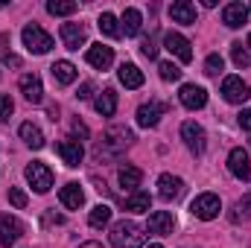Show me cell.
Wrapping results in <instances>:
<instances>
[{
  "label": "cell",
  "instance_id": "obj_1",
  "mask_svg": "<svg viewBox=\"0 0 251 248\" xmlns=\"http://www.w3.org/2000/svg\"><path fill=\"white\" fill-rule=\"evenodd\" d=\"M131 143H134V131H131V128H126V125H111V128L102 134V140L97 143L94 155H97L100 161H105V158H117V155L126 152Z\"/></svg>",
  "mask_w": 251,
  "mask_h": 248
},
{
  "label": "cell",
  "instance_id": "obj_2",
  "mask_svg": "<svg viewBox=\"0 0 251 248\" xmlns=\"http://www.w3.org/2000/svg\"><path fill=\"white\" fill-rule=\"evenodd\" d=\"M108 237H111V246L114 248H143V243H146L143 228H140L137 222H131V219H120V222H114Z\"/></svg>",
  "mask_w": 251,
  "mask_h": 248
},
{
  "label": "cell",
  "instance_id": "obj_3",
  "mask_svg": "<svg viewBox=\"0 0 251 248\" xmlns=\"http://www.w3.org/2000/svg\"><path fill=\"white\" fill-rule=\"evenodd\" d=\"M21 38H24V47H26L29 53H35V56H44V53L53 50V35L44 32L38 24H26L24 32H21Z\"/></svg>",
  "mask_w": 251,
  "mask_h": 248
},
{
  "label": "cell",
  "instance_id": "obj_4",
  "mask_svg": "<svg viewBox=\"0 0 251 248\" xmlns=\"http://www.w3.org/2000/svg\"><path fill=\"white\" fill-rule=\"evenodd\" d=\"M219 210H222V201H219L216 193H201V196H196L193 204H190V213H193L196 219H204V222L216 219Z\"/></svg>",
  "mask_w": 251,
  "mask_h": 248
},
{
  "label": "cell",
  "instance_id": "obj_5",
  "mask_svg": "<svg viewBox=\"0 0 251 248\" xmlns=\"http://www.w3.org/2000/svg\"><path fill=\"white\" fill-rule=\"evenodd\" d=\"M222 97L231 105H243V102H249L251 88L243 82V76H225L222 79Z\"/></svg>",
  "mask_w": 251,
  "mask_h": 248
},
{
  "label": "cell",
  "instance_id": "obj_6",
  "mask_svg": "<svg viewBox=\"0 0 251 248\" xmlns=\"http://www.w3.org/2000/svg\"><path fill=\"white\" fill-rule=\"evenodd\" d=\"M24 175H26V181L32 184L35 193H47V190L53 187V173H50V167L41 164V161H32V164L24 170Z\"/></svg>",
  "mask_w": 251,
  "mask_h": 248
},
{
  "label": "cell",
  "instance_id": "obj_7",
  "mask_svg": "<svg viewBox=\"0 0 251 248\" xmlns=\"http://www.w3.org/2000/svg\"><path fill=\"white\" fill-rule=\"evenodd\" d=\"M228 170H231V175L234 178H240V181H251V161H249V152L246 149H231V155H228Z\"/></svg>",
  "mask_w": 251,
  "mask_h": 248
},
{
  "label": "cell",
  "instance_id": "obj_8",
  "mask_svg": "<svg viewBox=\"0 0 251 248\" xmlns=\"http://www.w3.org/2000/svg\"><path fill=\"white\" fill-rule=\"evenodd\" d=\"M181 137H184V143H187V149L193 152V155H201L204 146H207L204 128H201L199 123H193V120H187V123L181 125Z\"/></svg>",
  "mask_w": 251,
  "mask_h": 248
},
{
  "label": "cell",
  "instance_id": "obj_9",
  "mask_svg": "<svg viewBox=\"0 0 251 248\" xmlns=\"http://www.w3.org/2000/svg\"><path fill=\"white\" fill-rule=\"evenodd\" d=\"M21 234H24V225H21L15 216L0 213V246H3V248L15 246V243L21 240Z\"/></svg>",
  "mask_w": 251,
  "mask_h": 248
},
{
  "label": "cell",
  "instance_id": "obj_10",
  "mask_svg": "<svg viewBox=\"0 0 251 248\" xmlns=\"http://www.w3.org/2000/svg\"><path fill=\"white\" fill-rule=\"evenodd\" d=\"M164 47H167L178 62H184V64L193 62V50H190V41L184 38V35H178V32H167V35H164Z\"/></svg>",
  "mask_w": 251,
  "mask_h": 248
},
{
  "label": "cell",
  "instance_id": "obj_11",
  "mask_svg": "<svg viewBox=\"0 0 251 248\" xmlns=\"http://www.w3.org/2000/svg\"><path fill=\"white\" fill-rule=\"evenodd\" d=\"M21 94H24L26 102H32V105L44 102V85H41V76H38V73H24V76H21Z\"/></svg>",
  "mask_w": 251,
  "mask_h": 248
},
{
  "label": "cell",
  "instance_id": "obj_12",
  "mask_svg": "<svg viewBox=\"0 0 251 248\" xmlns=\"http://www.w3.org/2000/svg\"><path fill=\"white\" fill-rule=\"evenodd\" d=\"M164 114H167V105H164V102H143V105L137 108V125L155 128V125L161 123Z\"/></svg>",
  "mask_w": 251,
  "mask_h": 248
},
{
  "label": "cell",
  "instance_id": "obj_13",
  "mask_svg": "<svg viewBox=\"0 0 251 248\" xmlns=\"http://www.w3.org/2000/svg\"><path fill=\"white\" fill-rule=\"evenodd\" d=\"M181 193H184V181H181L178 175L164 173V175L158 178V196H161L164 201H176V198H181Z\"/></svg>",
  "mask_w": 251,
  "mask_h": 248
},
{
  "label": "cell",
  "instance_id": "obj_14",
  "mask_svg": "<svg viewBox=\"0 0 251 248\" xmlns=\"http://www.w3.org/2000/svg\"><path fill=\"white\" fill-rule=\"evenodd\" d=\"M85 62L91 64V67H97V70H108L114 64V50L105 47V44H94V47H88Z\"/></svg>",
  "mask_w": 251,
  "mask_h": 248
},
{
  "label": "cell",
  "instance_id": "obj_15",
  "mask_svg": "<svg viewBox=\"0 0 251 248\" xmlns=\"http://www.w3.org/2000/svg\"><path fill=\"white\" fill-rule=\"evenodd\" d=\"M178 99H181V105H184V108L196 111V108H204V102H207V91H204L201 85H181Z\"/></svg>",
  "mask_w": 251,
  "mask_h": 248
},
{
  "label": "cell",
  "instance_id": "obj_16",
  "mask_svg": "<svg viewBox=\"0 0 251 248\" xmlns=\"http://www.w3.org/2000/svg\"><path fill=\"white\" fill-rule=\"evenodd\" d=\"M173 228H176V219H173L170 210H155V213H149V234L167 237V234H173Z\"/></svg>",
  "mask_w": 251,
  "mask_h": 248
},
{
  "label": "cell",
  "instance_id": "obj_17",
  "mask_svg": "<svg viewBox=\"0 0 251 248\" xmlns=\"http://www.w3.org/2000/svg\"><path fill=\"white\" fill-rule=\"evenodd\" d=\"M88 38V29L82 24H62V41L67 50H79Z\"/></svg>",
  "mask_w": 251,
  "mask_h": 248
},
{
  "label": "cell",
  "instance_id": "obj_18",
  "mask_svg": "<svg viewBox=\"0 0 251 248\" xmlns=\"http://www.w3.org/2000/svg\"><path fill=\"white\" fill-rule=\"evenodd\" d=\"M246 21H249V9H246L243 3H228V6L222 9V24H225V26L240 29Z\"/></svg>",
  "mask_w": 251,
  "mask_h": 248
},
{
  "label": "cell",
  "instance_id": "obj_19",
  "mask_svg": "<svg viewBox=\"0 0 251 248\" xmlns=\"http://www.w3.org/2000/svg\"><path fill=\"white\" fill-rule=\"evenodd\" d=\"M56 149H59V155H62V161L67 164V167H79L82 158H85V149H82L79 140H62Z\"/></svg>",
  "mask_w": 251,
  "mask_h": 248
},
{
  "label": "cell",
  "instance_id": "obj_20",
  "mask_svg": "<svg viewBox=\"0 0 251 248\" xmlns=\"http://www.w3.org/2000/svg\"><path fill=\"white\" fill-rule=\"evenodd\" d=\"M170 18L176 21V24H196V6L190 3V0H176L173 6H170Z\"/></svg>",
  "mask_w": 251,
  "mask_h": 248
},
{
  "label": "cell",
  "instance_id": "obj_21",
  "mask_svg": "<svg viewBox=\"0 0 251 248\" xmlns=\"http://www.w3.org/2000/svg\"><path fill=\"white\" fill-rule=\"evenodd\" d=\"M117 76H120V82H123L128 91H134V88H140V85H143V73H140V67H137V64H131V62L120 64Z\"/></svg>",
  "mask_w": 251,
  "mask_h": 248
},
{
  "label": "cell",
  "instance_id": "obj_22",
  "mask_svg": "<svg viewBox=\"0 0 251 248\" xmlns=\"http://www.w3.org/2000/svg\"><path fill=\"white\" fill-rule=\"evenodd\" d=\"M59 198H62V204L67 210H79V207L85 204V193H82L79 184H64L62 193H59Z\"/></svg>",
  "mask_w": 251,
  "mask_h": 248
},
{
  "label": "cell",
  "instance_id": "obj_23",
  "mask_svg": "<svg viewBox=\"0 0 251 248\" xmlns=\"http://www.w3.org/2000/svg\"><path fill=\"white\" fill-rule=\"evenodd\" d=\"M94 108H97V114H100V117H114V111H117V94H114L111 88H105V91L97 97Z\"/></svg>",
  "mask_w": 251,
  "mask_h": 248
},
{
  "label": "cell",
  "instance_id": "obj_24",
  "mask_svg": "<svg viewBox=\"0 0 251 248\" xmlns=\"http://www.w3.org/2000/svg\"><path fill=\"white\" fill-rule=\"evenodd\" d=\"M149 204H152V198H149V193H143V190H134V193L126 198V210H128V213H149Z\"/></svg>",
  "mask_w": 251,
  "mask_h": 248
},
{
  "label": "cell",
  "instance_id": "obj_25",
  "mask_svg": "<svg viewBox=\"0 0 251 248\" xmlns=\"http://www.w3.org/2000/svg\"><path fill=\"white\" fill-rule=\"evenodd\" d=\"M21 140H24L29 149H41V146H44V134H41V128H38L35 123L21 125Z\"/></svg>",
  "mask_w": 251,
  "mask_h": 248
},
{
  "label": "cell",
  "instance_id": "obj_26",
  "mask_svg": "<svg viewBox=\"0 0 251 248\" xmlns=\"http://www.w3.org/2000/svg\"><path fill=\"white\" fill-rule=\"evenodd\" d=\"M97 26H100V32L108 35V38H120V35H123V26L117 24V18H114L111 12H102L100 21H97Z\"/></svg>",
  "mask_w": 251,
  "mask_h": 248
},
{
  "label": "cell",
  "instance_id": "obj_27",
  "mask_svg": "<svg viewBox=\"0 0 251 248\" xmlns=\"http://www.w3.org/2000/svg\"><path fill=\"white\" fill-rule=\"evenodd\" d=\"M50 73H53V79L59 82V85H70V82H76V67L70 62H56L50 67Z\"/></svg>",
  "mask_w": 251,
  "mask_h": 248
},
{
  "label": "cell",
  "instance_id": "obj_28",
  "mask_svg": "<svg viewBox=\"0 0 251 248\" xmlns=\"http://www.w3.org/2000/svg\"><path fill=\"white\" fill-rule=\"evenodd\" d=\"M140 26H143V15H140V9H126L123 12V32L126 35H137Z\"/></svg>",
  "mask_w": 251,
  "mask_h": 248
},
{
  "label": "cell",
  "instance_id": "obj_29",
  "mask_svg": "<svg viewBox=\"0 0 251 248\" xmlns=\"http://www.w3.org/2000/svg\"><path fill=\"white\" fill-rule=\"evenodd\" d=\"M117 178H120V184H123L126 190H137L140 181H143V173H140L137 167H123V170L117 173Z\"/></svg>",
  "mask_w": 251,
  "mask_h": 248
},
{
  "label": "cell",
  "instance_id": "obj_30",
  "mask_svg": "<svg viewBox=\"0 0 251 248\" xmlns=\"http://www.w3.org/2000/svg\"><path fill=\"white\" fill-rule=\"evenodd\" d=\"M108 222H111V207L108 204H97L91 210V216H88V225L91 228H105Z\"/></svg>",
  "mask_w": 251,
  "mask_h": 248
},
{
  "label": "cell",
  "instance_id": "obj_31",
  "mask_svg": "<svg viewBox=\"0 0 251 248\" xmlns=\"http://www.w3.org/2000/svg\"><path fill=\"white\" fill-rule=\"evenodd\" d=\"M79 6L73 3V0H50L47 3V12L53 15V18H67V15H73Z\"/></svg>",
  "mask_w": 251,
  "mask_h": 248
},
{
  "label": "cell",
  "instance_id": "obj_32",
  "mask_svg": "<svg viewBox=\"0 0 251 248\" xmlns=\"http://www.w3.org/2000/svg\"><path fill=\"white\" fill-rule=\"evenodd\" d=\"M231 59H234L237 67H249L251 64V53L240 44V41H234V44H231Z\"/></svg>",
  "mask_w": 251,
  "mask_h": 248
},
{
  "label": "cell",
  "instance_id": "obj_33",
  "mask_svg": "<svg viewBox=\"0 0 251 248\" xmlns=\"http://www.w3.org/2000/svg\"><path fill=\"white\" fill-rule=\"evenodd\" d=\"M158 70H161V79H164V82H178V79H181L178 64H173V62H161Z\"/></svg>",
  "mask_w": 251,
  "mask_h": 248
},
{
  "label": "cell",
  "instance_id": "obj_34",
  "mask_svg": "<svg viewBox=\"0 0 251 248\" xmlns=\"http://www.w3.org/2000/svg\"><path fill=\"white\" fill-rule=\"evenodd\" d=\"M222 67H225L222 56H219V53H210V56H207V62H204V73H207V76H219V73H222Z\"/></svg>",
  "mask_w": 251,
  "mask_h": 248
},
{
  "label": "cell",
  "instance_id": "obj_35",
  "mask_svg": "<svg viewBox=\"0 0 251 248\" xmlns=\"http://www.w3.org/2000/svg\"><path fill=\"white\" fill-rule=\"evenodd\" d=\"M9 201L21 210V207H26V193H24L21 187H9Z\"/></svg>",
  "mask_w": 251,
  "mask_h": 248
},
{
  "label": "cell",
  "instance_id": "obj_36",
  "mask_svg": "<svg viewBox=\"0 0 251 248\" xmlns=\"http://www.w3.org/2000/svg\"><path fill=\"white\" fill-rule=\"evenodd\" d=\"M12 111H15V102H12L6 94H0V123H6V120L12 117Z\"/></svg>",
  "mask_w": 251,
  "mask_h": 248
},
{
  "label": "cell",
  "instance_id": "obj_37",
  "mask_svg": "<svg viewBox=\"0 0 251 248\" xmlns=\"http://www.w3.org/2000/svg\"><path fill=\"white\" fill-rule=\"evenodd\" d=\"M140 53H143L146 59H158V44H155L152 38H143V44H140Z\"/></svg>",
  "mask_w": 251,
  "mask_h": 248
},
{
  "label": "cell",
  "instance_id": "obj_38",
  "mask_svg": "<svg viewBox=\"0 0 251 248\" xmlns=\"http://www.w3.org/2000/svg\"><path fill=\"white\" fill-rule=\"evenodd\" d=\"M237 210H240L243 216H251V193H246V196L240 198V204H237ZM240 213H234V222L240 219Z\"/></svg>",
  "mask_w": 251,
  "mask_h": 248
},
{
  "label": "cell",
  "instance_id": "obj_39",
  "mask_svg": "<svg viewBox=\"0 0 251 248\" xmlns=\"http://www.w3.org/2000/svg\"><path fill=\"white\" fill-rule=\"evenodd\" d=\"M240 125H243L246 131H251V108H246V111H240Z\"/></svg>",
  "mask_w": 251,
  "mask_h": 248
},
{
  "label": "cell",
  "instance_id": "obj_40",
  "mask_svg": "<svg viewBox=\"0 0 251 248\" xmlns=\"http://www.w3.org/2000/svg\"><path fill=\"white\" fill-rule=\"evenodd\" d=\"M0 59H3V64H12V67H21V59H18V56H12V53H0Z\"/></svg>",
  "mask_w": 251,
  "mask_h": 248
},
{
  "label": "cell",
  "instance_id": "obj_41",
  "mask_svg": "<svg viewBox=\"0 0 251 248\" xmlns=\"http://www.w3.org/2000/svg\"><path fill=\"white\" fill-rule=\"evenodd\" d=\"M73 131H76V134H79L82 140L88 137V125H85V123H79V120H73Z\"/></svg>",
  "mask_w": 251,
  "mask_h": 248
},
{
  "label": "cell",
  "instance_id": "obj_42",
  "mask_svg": "<svg viewBox=\"0 0 251 248\" xmlns=\"http://www.w3.org/2000/svg\"><path fill=\"white\" fill-rule=\"evenodd\" d=\"M91 91H94V85H91V82H85V85L79 88V94H76V97H79V99H88V97H91Z\"/></svg>",
  "mask_w": 251,
  "mask_h": 248
},
{
  "label": "cell",
  "instance_id": "obj_43",
  "mask_svg": "<svg viewBox=\"0 0 251 248\" xmlns=\"http://www.w3.org/2000/svg\"><path fill=\"white\" fill-rule=\"evenodd\" d=\"M44 219H47V222H56V225H59V222H62V216H59V213H47V216H44Z\"/></svg>",
  "mask_w": 251,
  "mask_h": 248
},
{
  "label": "cell",
  "instance_id": "obj_44",
  "mask_svg": "<svg viewBox=\"0 0 251 248\" xmlns=\"http://www.w3.org/2000/svg\"><path fill=\"white\" fill-rule=\"evenodd\" d=\"M79 248H102L100 243H85V246H79Z\"/></svg>",
  "mask_w": 251,
  "mask_h": 248
},
{
  "label": "cell",
  "instance_id": "obj_45",
  "mask_svg": "<svg viewBox=\"0 0 251 248\" xmlns=\"http://www.w3.org/2000/svg\"><path fill=\"white\" fill-rule=\"evenodd\" d=\"M246 47H249V50H251V32H249V44H246Z\"/></svg>",
  "mask_w": 251,
  "mask_h": 248
},
{
  "label": "cell",
  "instance_id": "obj_46",
  "mask_svg": "<svg viewBox=\"0 0 251 248\" xmlns=\"http://www.w3.org/2000/svg\"><path fill=\"white\" fill-rule=\"evenodd\" d=\"M149 248H164V246H149Z\"/></svg>",
  "mask_w": 251,
  "mask_h": 248
}]
</instances>
